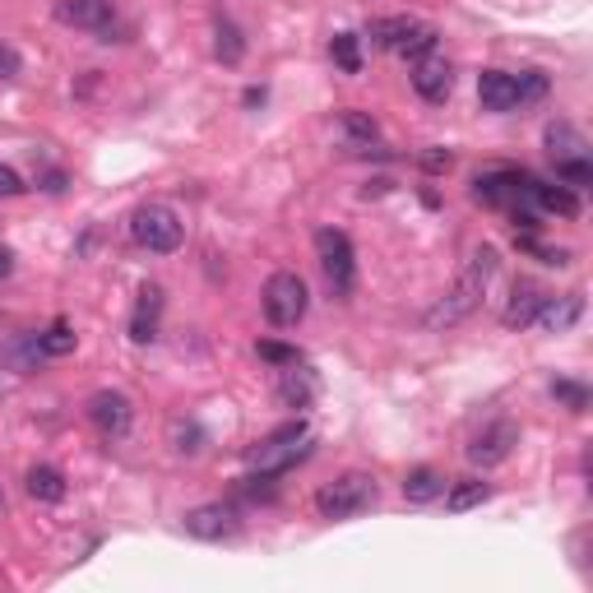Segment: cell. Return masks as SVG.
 I'll list each match as a JSON object with an SVG mask.
<instances>
[{
    "mask_svg": "<svg viewBox=\"0 0 593 593\" xmlns=\"http://www.w3.org/2000/svg\"><path fill=\"white\" fill-rule=\"evenodd\" d=\"M492 274H496V246L469 251L464 270H459V278H454V288L427 311V329H450V325H459V320H469L477 306H482V297H487Z\"/></svg>",
    "mask_w": 593,
    "mask_h": 593,
    "instance_id": "cell-1",
    "label": "cell"
},
{
    "mask_svg": "<svg viewBox=\"0 0 593 593\" xmlns=\"http://www.w3.org/2000/svg\"><path fill=\"white\" fill-rule=\"evenodd\" d=\"M376 505V477L371 473H339L334 482H325L316 492V510L320 519H353Z\"/></svg>",
    "mask_w": 593,
    "mask_h": 593,
    "instance_id": "cell-2",
    "label": "cell"
},
{
    "mask_svg": "<svg viewBox=\"0 0 593 593\" xmlns=\"http://www.w3.org/2000/svg\"><path fill=\"white\" fill-rule=\"evenodd\" d=\"M371 42H381L385 52H399L404 61H422L436 52V29L422 24V19L389 14V19H371Z\"/></svg>",
    "mask_w": 593,
    "mask_h": 593,
    "instance_id": "cell-3",
    "label": "cell"
},
{
    "mask_svg": "<svg viewBox=\"0 0 593 593\" xmlns=\"http://www.w3.org/2000/svg\"><path fill=\"white\" fill-rule=\"evenodd\" d=\"M306 454H311V441H306V422L297 417V422L278 427V431H270L265 441H260V446H255L246 459H251V469H260V473L278 477V473H288L293 464H301Z\"/></svg>",
    "mask_w": 593,
    "mask_h": 593,
    "instance_id": "cell-4",
    "label": "cell"
},
{
    "mask_svg": "<svg viewBox=\"0 0 593 593\" xmlns=\"http://www.w3.org/2000/svg\"><path fill=\"white\" fill-rule=\"evenodd\" d=\"M130 237H135L140 246L153 251V255H172V251L182 246L186 228H182L177 209H167V205H140L135 218H130Z\"/></svg>",
    "mask_w": 593,
    "mask_h": 593,
    "instance_id": "cell-5",
    "label": "cell"
},
{
    "mask_svg": "<svg viewBox=\"0 0 593 593\" xmlns=\"http://www.w3.org/2000/svg\"><path fill=\"white\" fill-rule=\"evenodd\" d=\"M316 255H320V270L329 278V288H334V297L353 293V283H358V251H353V241H348V232L320 228L316 232Z\"/></svg>",
    "mask_w": 593,
    "mask_h": 593,
    "instance_id": "cell-6",
    "label": "cell"
},
{
    "mask_svg": "<svg viewBox=\"0 0 593 593\" xmlns=\"http://www.w3.org/2000/svg\"><path fill=\"white\" fill-rule=\"evenodd\" d=\"M260 301H265L270 325H278V329H293V325L306 316V306H311L301 274H293V270H278V274L265 283V297H260Z\"/></svg>",
    "mask_w": 593,
    "mask_h": 593,
    "instance_id": "cell-7",
    "label": "cell"
},
{
    "mask_svg": "<svg viewBox=\"0 0 593 593\" xmlns=\"http://www.w3.org/2000/svg\"><path fill=\"white\" fill-rule=\"evenodd\" d=\"M515 446H519V427L510 422V417H496V422H487L469 441V459L477 469H492V464H505Z\"/></svg>",
    "mask_w": 593,
    "mask_h": 593,
    "instance_id": "cell-8",
    "label": "cell"
},
{
    "mask_svg": "<svg viewBox=\"0 0 593 593\" xmlns=\"http://www.w3.org/2000/svg\"><path fill=\"white\" fill-rule=\"evenodd\" d=\"M237 529H241V519H237L232 505H223V501L195 505V510L186 515V534L200 538V542H223V538H232Z\"/></svg>",
    "mask_w": 593,
    "mask_h": 593,
    "instance_id": "cell-9",
    "label": "cell"
},
{
    "mask_svg": "<svg viewBox=\"0 0 593 593\" xmlns=\"http://www.w3.org/2000/svg\"><path fill=\"white\" fill-rule=\"evenodd\" d=\"M89 422L102 431V436H125L130 422H135V408L121 389H98L89 399Z\"/></svg>",
    "mask_w": 593,
    "mask_h": 593,
    "instance_id": "cell-10",
    "label": "cell"
},
{
    "mask_svg": "<svg viewBox=\"0 0 593 593\" xmlns=\"http://www.w3.org/2000/svg\"><path fill=\"white\" fill-rule=\"evenodd\" d=\"M524 195H529V177H524V172H487V177L473 182V200L477 205H492V209L519 205Z\"/></svg>",
    "mask_w": 593,
    "mask_h": 593,
    "instance_id": "cell-11",
    "label": "cell"
},
{
    "mask_svg": "<svg viewBox=\"0 0 593 593\" xmlns=\"http://www.w3.org/2000/svg\"><path fill=\"white\" fill-rule=\"evenodd\" d=\"M413 89L422 94L427 102H446L454 94V65L446 56H422V61H413Z\"/></svg>",
    "mask_w": 593,
    "mask_h": 593,
    "instance_id": "cell-12",
    "label": "cell"
},
{
    "mask_svg": "<svg viewBox=\"0 0 593 593\" xmlns=\"http://www.w3.org/2000/svg\"><path fill=\"white\" fill-rule=\"evenodd\" d=\"M56 19L84 33H107L112 29V0H56Z\"/></svg>",
    "mask_w": 593,
    "mask_h": 593,
    "instance_id": "cell-13",
    "label": "cell"
},
{
    "mask_svg": "<svg viewBox=\"0 0 593 593\" xmlns=\"http://www.w3.org/2000/svg\"><path fill=\"white\" fill-rule=\"evenodd\" d=\"M552 297L547 288H538V283H515V293H510V301H505V311H501V320L510 325V329H529L534 320H538V311H542V301Z\"/></svg>",
    "mask_w": 593,
    "mask_h": 593,
    "instance_id": "cell-14",
    "label": "cell"
},
{
    "mask_svg": "<svg viewBox=\"0 0 593 593\" xmlns=\"http://www.w3.org/2000/svg\"><path fill=\"white\" fill-rule=\"evenodd\" d=\"M477 102L487 107V112H515V107H519V84H515V75H505V70H482V75H477Z\"/></svg>",
    "mask_w": 593,
    "mask_h": 593,
    "instance_id": "cell-15",
    "label": "cell"
},
{
    "mask_svg": "<svg viewBox=\"0 0 593 593\" xmlns=\"http://www.w3.org/2000/svg\"><path fill=\"white\" fill-rule=\"evenodd\" d=\"M580 316H584V297H580V293H565V297H557V293H552V297L542 301V311H538V320H534V325H538V329H547V334H565V329L575 325Z\"/></svg>",
    "mask_w": 593,
    "mask_h": 593,
    "instance_id": "cell-16",
    "label": "cell"
},
{
    "mask_svg": "<svg viewBox=\"0 0 593 593\" xmlns=\"http://www.w3.org/2000/svg\"><path fill=\"white\" fill-rule=\"evenodd\" d=\"M534 209H542V213H557V218H575L580 213V200H575V190H565L561 182L557 186H547V182H534L529 177V195H524Z\"/></svg>",
    "mask_w": 593,
    "mask_h": 593,
    "instance_id": "cell-17",
    "label": "cell"
},
{
    "mask_svg": "<svg viewBox=\"0 0 593 593\" xmlns=\"http://www.w3.org/2000/svg\"><path fill=\"white\" fill-rule=\"evenodd\" d=\"M158 311H163V288L144 283V288H140V311H135V320H130V339H135V343L158 339Z\"/></svg>",
    "mask_w": 593,
    "mask_h": 593,
    "instance_id": "cell-18",
    "label": "cell"
},
{
    "mask_svg": "<svg viewBox=\"0 0 593 593\" xmlns=\"http://www.w3.org/2000/svg\"><path fill=\"white\" fill-rule=\"evenodd\" d=\"M311 399H316V376L311 371H297V362H293L278 381V404L283 408H306Z\"/></svg>",
    "mask_w": 593,
    "mask_h": 593,
    "instance_id": "cell-19",
    "label": "cell"
},
{
    "mask_svg": "<svg viewBox=\"0 0 593 593\" xmlns=\"http://www.w3.org/2000/svg\"><path fill=\"white\" fill-rule=\"evenodd\" d=\"M24 482H29V496L42 501V505H61L65 501V473L52 469V464H33Z\"/></svg>",
    "mask_w": 593,
    "mask_h": 593,
    "instance_id": "cell-20",
    "label": "cell"
},
{
    "mask_svg": "<svg viewBox=\"0 0 593 593\" xmlns=\"http://www.w3.org/2000/svg\"><path fill=\"white\" fill-rule=\"evenodd\" d=\"M446 510H454V515H464V510H473V505H482L492 496V482H482V477H459V482H446Z\"/></svg>",
    "mask_w": 593,
    "mask_h": 593,
    "instance_id": "cell-21",
    "label": "cell"
},
{
    "mask_svg": "<svg viewBox=\"0 0 593 593\" xmlns=\"http://www.w3.org/2000/svg\"><path fill=\"white\" fill-rule=\"evenodd\" d=\"M404 496L413 501V505H427V501H436V496H446V477L436 473V469H413L408 477H404Z\"/></svg>",
    "mask_w": 593,
    "mask_h": 593,
    "instance_id": "cell-22",
    "label": "cell"
},
{
    "mask_svg": "<svg viewBox=\"0 0 593 593\" xmlns=\"http://www.w3.org/2000/svg\"><path fill=\"white\" fill-rule=\"evenodd\" d=\"M547 153L561 163V158H584V140H580V130L570 125V121H552L547 125Z\"/></svg>",
    "mask_w": 593,
    "mask_h": 593,
    "instance_id": "cell-23",
    "label": "cell"
},
{
    "mask_svg": "<svg viewBox=\"0 0 593 593\" xmlns=\"http://www.w3.org/2000/svg\"><path fill=\"white\" fill-rule=\"evenodd\" d=\"M213 56L223 65H241V56H246V37H241L232 19H218L213 24Z\"/></svg>",
    "mask_w": 593,
    "mask_h": 593,
    "instance_id": "cell-24",
    "label": "cell"
},
{
    "mask_svg": "<svg viewBox=\"0 0 593 593\" xmlns=\"http://www.w3.org/2000/svg\"><path fill=\"white\" fill-rule=\"evenodd\" d=\"M75 343H79L75 329L65 325V320H56L47 334H37V353H42V358H70V353H75Z\"/></svg>",
    "mask_w": 593,
    "mask_h": 593,
    "instance_id": "cell-25",
    "label": "cell"
},
{
    "mask_svg": "<svg viewBox=\"0 0 593 593\" xmlns=\"http://www.w3.org/2000/svg\"><path fill=\"white\" fill-rule=\"evenodd\" d=\"M329 56H334V65H339L343 75H358V70H362L358 33H334V42H329Z\"/></svg>",
    "mask_w": 593,
    "mask_h": 593,
    "instance_id": "cell-26",
    "label": "cell"
},
{
    "mask_svg": "<svg viewBox=\"0 0 593 593\" xmlns=\"http://www.w3.org/2000/svg\"><path fill=\"white\" fill-rule=\"evenodd\" d=\"M552 399H561L570 413H584L589 408V389L575 381H552Z\"/></svg>",
    "mask_w": 593,
    "mask_h": 593,
    "instance_id": "cell-27",
    "label": "cell"
},
{
    "mask_svg": "<svg viewBox=\"0 0 593 593\" xmlns=\"http://www.w3.org/2000/svg\"><path fill=\"white\" fill-rule=\"evenodd\" d=\"M255 353L265 358V362H274V366H293V362H301V353L293 343H274V339H260L255 343Z\"/></svg>",
    "mask_w": 593,
    "mask_h": 593,
    "instance_id": "cell-28",
    "label": "cell"
},
{
    "mask_svg": "<svg viewBox=\"0 0 593 593\" xmlns=\"http://www.w3.org/2000/svg\"><path fill=\"white\" fill-rule=\"evenodd\" d=\"M557 182H565V186H589V182H593L589 158H561V163H557Z\"/></svg>",
    "mask_w": 593,
    "mask_h": 593,
    "instance_id": "cell-29",
    "label": "cell"
},
{
    "mask_svg": "<svg viewBox=\"0 0 593 593\" xmlns=\"http://www.w3.org/2000/svg\"><path fill=\"white\" fill-rule=\"evenodd\" d=\"M515 84H519V102H538L547 94V75H538V70L515 75Z\"/></svg>",
    "mask_w": 593,
    "mask_h": 593,
    "instance_id": "cell-30",
    "label": "cell"
},
{
    "mask_svg": "<svg viewBox=\"0 0 593 593\" xmlns=\"http://www.w3.org/2000/svg\"><path fill=\"white\" fill-rule=\"evenodd\" d=\"M29 186H24V177L10 167V163H0V200H14V195H24Z\"/></svg>",
    "mask_w": 593,
    "mask_h": 593,
    "instance_id": "cell-31",
    "label": "cell"
},
{
    "mask_svg": "<svg viewBox=\"0 0 593 593\" xmlns=\"http://www.w3.org/2000/svg\"><path fill=\"white\" fill-rule=\"evenodd\" d=\"M519 246H524V251H534V255H542V265H565V260H570L565 251H557V246H542V241H534V237H524Z\"/></svg>",
    "mask_w": 593,
    "mask_h": 593,
    "instance_id": "cell-32",
    "label": "cell"
},
{
    "mask_svg": "<svg viewBox=\"0 0 593 593\" xmlns=\"http://www.w3.org/2000/svg\"><path fill=\"white\" fill-rule=\"evenodd\" d=\"M172 436H177V450H182V454H195V450H200V441H205V431L195 427V422H190V427H177Z\"/></svg>",
    "mask_w": 593,
    "mask_h": 593,
    "instance_id": "cell-33",
    "label": "cell"
},
{
    "mask_svg": "<svg viewBox=\"0 0 593 593\" xmlns=\"http://www.w3.org/2000/svg\"><path fill=\"white\" fill-rule=\"evenodd\" d=\"M19 70H24V61H19V52L10 47V42H0V79H14Z\"/></svg>",
    "mask_w": 593,
    "mask_h": 593,
    "instance_id": "cell-34",
    "label": "cell"
},
{
    "mask_svg": "<svg viewBox=\"0 0 593 593\" xmlns=\"http://www.w3.org/2000/svg\"><path fill=\"white\" fill-rule=\"evenodd\" d=\"M343 125L353 130V135H362V140H376V121H366L362 112H348V117H343Z\"/></svg>",
    "mask_w": 593,
    "mask_h": 593,
    "instance_id": "cell-35",
    "label": "cell"
},
{
    "mask_svg": "<svg viewBox=\"0 0 593 593\" xmlns=\"http://www.w3.org/2000/svg\"><path fill=\"white\" fill-rule=\"evenodd\" d=\"M422 167L427 172H446L450 167V153H422Z\"/></svg>",
    "mask_w": 593,
    "mask_h": 593,
    "instance_id": "cell-36",
    "label": "cell"
},
{
    "mask_svg": "<svg viewBox=\"0 0 593 593\" xmlns=\"http://www.w3.org/2000/svg\"><path fill=\"white\" fill-rule=\"evenodd\" d=\"M10 274H14V251L0 246V278H10Z\"/></svg>",
    "mask_w": 593,
    "mask_h": 593,
    "instance_id": "cell-37",
    "label": "cell"
},
{
    "mask_svg": "<svg viewBox=\"0 0 593 593\" xmlns=\"http://www.w3.org/2000/svg\"><path fill=\"white\" fill-rule=\"evenodd\" d=\"M0 519H6V487H0Z\"/></svg>",
    "mask_w": 593,
    "mask_h": 593,
    "instance_id": "cell-38",
    "label": "cell"
}]
</instances>
